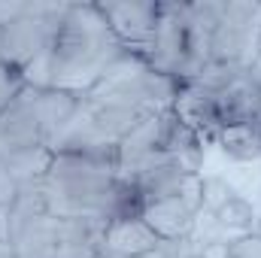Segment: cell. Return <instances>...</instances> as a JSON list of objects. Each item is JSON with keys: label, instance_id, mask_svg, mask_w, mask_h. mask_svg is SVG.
<instances>
[{"label": "cell", "instance_id": "1", "mask_svg": "<svg viewBox=\"0 0 261 258\" xmlns=\"http://www.w3.org/2000/svg\"><path fill=\"white\" fill-rule=\"evenodd\" d=\"M46 210L61 219H128L140 216L143 200L128 179L119 176V164L91 155L55 152L43 179Z\"/></svg>", "mask_w": 261, "mask_h": 258}, {"label": "cell", "instance_id": "2", "mask_svg": "<svg viewBox=\"0 0 261 258\" xmlns=\"http://www.w3.org/2000/svg\"><path fill=\"white\" fill-rule=\"evenodd\" d=\"M128 49L107 24L97 3H67L61 28L49 49L52 88L67 94H88Z\"/></svg>", "mask_w": 261, "mask_h": 258}, {"label": "cell", "instance_id": "3", "mask_svg": "<svg viewBox=\"0 0 261 258\" xmlns=\"http://www.w3.org/2000/svg\"><path fill=\"white\" fill-rule=\"evenodd\" d=\"M79 107L76 94H67L58 88H31L24 85L15 100L0 113V158L49 146L64 131Z\"/></svg>", "mask_w": 261, "mask_h": 258}, {"label": "cell", "instance_id": "4", "mask_svg": "<svg viewBox=\"0 0 261 258\" xmlns=\"http://www.w3.org/2000/svg\"><path fill=\"white\" fill-rule=\"evenodd\" d=\"M176 91H179L176 79L152 70L146 64V58L128 52L82 97L97 100V104H110V107H122V110H134L140 116H152V113L170 110Z\"/></svg>", "mask_w": 261, "mask_h": 258}, {"label": "cell", "instance_id": "5", "mask_svg": "<svg viewBox=\"0 0 261 258\" xmlns=\"http://www.w3.org/2000/svg\"><path fill=\"white\" fill-rule=\"evenodd\" d=\"M64 9L67 3H46V0L31 3L28 0V12L0 28V61L24 73L34 61L49 55L55 34L61 28Z\"/></svg>", "mask_w": 261, "mask_h": 258}, {"label": "cell", "instance_id": "6", "mask_svg": "<svg viewBox=\"0 0 261 258\" xmlns=\"http://www.w3.org/2000/svg\"><path fill=\"white\" fill-rule=\"evenodd\" d=\"M261 55V3L225 0V12L213 34V58L240 70H252Z\"/></svg>", "mask_w": 261, "mask_h": 258}, {"label": "cell", "instance_id": "7", "mask_svg": "<svg viewBox=\"0 0 261 258\" xmlns=\"http://www.w3.org/2000/svg\"><path fill=\"white\" fill-rule=\"evenodd\" d=\"M146 64L179 85L189 79V28H186V3L158 0V24L155 40L146 55Z\"/></svg>", "mask_w": 261, "mask_h": 258}, {"label": "cell", "instance_id": "8", "mask_svg": "<svg viewBox=\"0 0 261 258\" xmlns=\"http://www.w3.org/2000/svg\"><path fill=\"white\" fill-rule=\"evenodd\" d=\"M107 24L119 37L130 55L146 58L155 40L158 24V0H125V3H97Z\"/></svg>", "mask_w": 261, "mask_h": 258}, {"label": "cell", "instance_id": "9", "mask_svg": "<svg viewBox=\"0 0 261 258\" xmlns=\"http://www.w3.org/2000/svg\"><path fill=\"white\" fill-rule=\"evenodd\" d=\"M197 213H200V194H170V197L149 200L140 219L161 240H182V237H192Z\"/></svg>", "mask_w": 261, "mask_h": 258}, {"label": "cell", "instance_id": "10", "mask_svg": "<svg viewBox=\"0 0 261 258\" xmlns=\"http://www.w3.org/2000/svg\"><path fill=\"white\" fill-rule=\"evenodd\" d=\"M158 246H161V237L140 216H128V219H110L107 222L97 255H103V258H140V255L155 252Z\"/></svg>", "mask_w": 261, "mask_h": 258}, {"label": "cell", "instance_id": "11", "mask_svg": "<svg viewBox=\"0 0 261 258\" xmlns=\"http://www.w3.org/2000/svg\"><path fill=\"white\" fill-rule=\"evenodd\" d=\"M213 94V110L219 131L228 125H246V122H261V82H255L249 73L225 85L222 91Z\"/></svg>", "mask_w": 261, "mask_h": 258}, {"label": "cell", "instance_id": "12", "mask_svg": "<svg viewBox=\"0 0 261 258\" xmlns=\"http://www.w3.org/2000/svg\"><path fill=\"white\" fill-rule=\"evenodd\" d=\"M213 140L234 161H261V122L228 125V128L219 131Z\"/></svg>", "mask_w": 261, "mask_h": 258}, {"label": "cell", "instance_id": "13", "mask_svg": "<svg viewBox=\"0 0 261 258\" xmlns=\"http://www.w3.org/2000/svg\"><path fill=\"white\" fill-rule=\"evenodd\" d=\"M52 155L55 152L49 146H37V149H24V152H15V155H6L3 164L9 167V173L18 183V189H28V186H40L46 179Z\"/></svg>", "mask_w": 261, "mask_h": 258}, {"label": "cell", "instance_id": "14", "mask_svg": "<svg viewBox=\"0 0 261 258\" xmlns=\"http://www.w3.org/2000/svg\"><path fill=\"white\" fill-rule=\"evenodd\" d=\"M246 70H240V67L234 64H225V61H206L203 70L197 73L195 85H200L203 91H222L225 85H231L234 79H240Z\"/></svg>", "mask_w": 261, "mask_h": 258}, {"label": "cell", "instance_id": "15", "mask_svg": "<svg viewBox=\"0 0 261 258\" xmlns=\"http://www.w3.org/2000/svg\"><path fill=\"white\" fill-rule=\"evenodd\" d=\"M24 88V79H21V73L18 70H12V67L0 64V113L15 100V94Z\"/></svg>", "mask_w": 261, "mask_h": 258}, {"label": "cell", "instance_id": "16", "mask_svg": "<svg viewBox=\"0 0 261 258\" xmlns=\"http://www.w3.org/2000/svg\"><path fill=\"white\" fill-rule=\"evenodd\" d=\"M225 258H261V234H246L228 243V255Z\"/></svg>", "mask_w": 261, "mask_h": 258}, {"label": "cell", "instance_id": "17", "mask_svg": "<svg viewBox=\"0 0 261 258\" xmlns=\"http://www.w3.org/2000/svg\"><path fill=\"white\" fill-rule=\"evenodd\" d=\"M15 197H18V183L12 179V173H9V167L3 164V158H0V207H12L15 203Z\"/></svg>", "mask_w": 261, "mask_h": 258}, {"label": "cell", "instance_id": "18", "mask_svg": "<svg viewBox=\"0 0 261 258\" xmlns=\"http://www.w3.org/2000/svg\"><path fill=\"white\" fill-rule=\"evenodd\" d=\"M28 12V0H0V28L21 18Z\"/></svg>", "mask_w": 261, "mask_h": 258}, {"label": "cell", "instance_id": "19", "mask_svg": "<svg viewBox=\"0 0 261 258\" xmlns=\"http://www.w3.org/2000/svg\"><path fill=\"white\" fill-rule=\"evenodd\" d=\"M0 243H9V210L0 207Z\"/></svg>", "mask_w": 261, "mask_h": 258}, {"label": "cell", "instance_id": "20", "mask_svg": "<svg viewBox=\"0 0 261 258\" xmlns=\"http://www.w3.org/2000/svg\"><path fill=\"white\" fill-rule=\"evenodd\" d=\"M0 258H15V249H12V243H0Z\"/></svg>", "mask_w": 261, "mask_h": 258}, {"label": "cell", "instance_id": "21", "mask_svg": "<svg viewBox=\"0 0 261 258\" xmlns=\"http://www.w3.org/2000/svg\"><path fill=\"white\" fill-rule=\"evenodd\" d=\"M249 76H252L255 82H261V55H258V61H255V67L249 70Z\"/></svg>", "mask_w": 261, "mask_h": 258}, {"label": "cell", "instance_id": "22", "mask_svg": "<svg viewBox=\"0 0 261 258\" xmlns=\"http://www.w3.org/2000/svg\"><path fill=\"white\" fill-rule=\"evenodd\" d=\"M258 234H261V216H258Z\"/></svg>", "mask_w": 261, "mask_h": 258}, {"label": "cell", "instance_id": "23", "mask_svg": "<svg viewBox=\"0 0 261 258\" xmlns=\"http://www.w3.org/2000/svg\"><path fill=\"white\" fill-rule=\"evenodd\" d=\"M94 258H103V255H94Z\"/></svg>", "mask_w": 261, "mask_h": 258}, {"label": "cell", "instance_id": "24", "mask_svg": "<svg viewBox=\"0 0 261 258\" xmlns=\"http://www.w3.org/2000/svg\"><path fill=\"white\" fill-rule=\"evenodd\" d=\"M192 258H200V255H192Z\"/></svg>", "mask_w": 261, "mask_h": 258}]
</instances>
